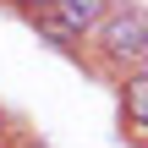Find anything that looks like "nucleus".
I'll return each mask as SVG.
<instances>
[{
  "mask_svg": "<svg viewBox=\"0 0 148 148\" xmlns=\"http://www.w3.org/2000/svg\"><path fill=\"white\" fill-rule=\"evenodd\" d=\"M99 33H104V49H110L115 60H143V44H148L143 5H126V11L104 16V22H99Z\"/></svg>",
  "mask_w": 148,
  "mask_h": 148,
  "instance_id": "obj_1",
  "label": "nucleus"
},
{
  "mask_svg": "<svg viewBox=\"0 0 148 148\" xmlns=\"http://www.w3.org/2000/svg\"><path fill=\"white\" fill-rule=\"evenodd\" d=\"M49 11H55L77 38H82V33H93V27L110 16V0H49Z\"/></svg>",
  "mask_w": 148,
  "mask_h": 148,
  "instance_id": "obj_2",
  "label": "nucleus"
},
{
  "mask_svg": "<svg viewBox=\"0 0 148 148\" xmlns=\"http://www.w3.org/2000/svg\"><path fill=\"white\" fill-rule=\"evenodd\" d=\"M33 27H38L44 38H55V44H77V33H71V27H66V22H60V16H55L49 5H38V16H33Z\"/></svg>",
  "mask_w": 148,
  "mask_h": 148,
  "instance_id": "obj_3",
  "label": "nucleus"
},
{
  "mask_svg": "<svg viewBox=\"0 0 148 148\" xmlns=\"http://www.w3.org/2000/svg\"><path fill=\"white\" fill-rule=\"evenodd\" d=\"M126 104H132V121L143 126V121H148V82H143V71L126 82Z\"/></svg>",
  "mask_w": 148,
  "mask_h": 148,
  "instance_id": "obj_4",
  "label": "nucleus"
}]
</instances>
